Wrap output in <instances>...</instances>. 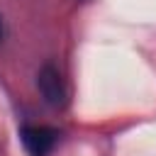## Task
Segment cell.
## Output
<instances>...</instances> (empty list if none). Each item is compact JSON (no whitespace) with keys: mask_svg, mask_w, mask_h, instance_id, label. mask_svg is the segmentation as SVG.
Returning <instances> with one entry per match:
<instances>
[{"mask_svg":"<svg viewBox=\"0 0 156 156\" xmlns=\"http://www.w3.org/2000/svg\"><path fill=\"white\" fill-rule=\"evenodd\" d=\"M5 39V22H2V17H0V41Z\"/></svg>","mask_w":156,"mask_h":156,"instance_id":"cell-3","label":"cell"},{"mask_svg":"<svg viewBox=\"0 0 156 156\" xmlns=\"http://www.w3.org/2000/svg\"><path fill=\"white\" fill-rule=\"evenodd\" d=\"M37 88L41 93V98L46 100V105L51 107H63L66 105V98H68V90H66V83L58 73L56 66L46 63L39 68V76H37Z\"/></svg>","mask_w":156,"mask_h":156,"instance_id":"cell-1","label":"cell"},{"mask_svg":"<svg viewBox=\"0 0 156 156\" xmlns=\"http://www.w3.org/2000/svg\"><path fill=\"white\" fill-rule=\"evenodd\" d=\"M22 141L32 156H46L56 144V132L49 127H22Z\"/></svg>","mask_w":156,"mask_h":156,"instance_id":"cell-2","label":"cell"}]
</instances>
